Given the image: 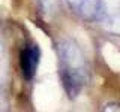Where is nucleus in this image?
<instances>
[{"mask_svg": "<svg viewBox=\"0 0 120 112\" xmlns=\"http://www.w3.org/2000/svg\"><path fill=\"white\" fill-rule=\"evenodd\" d=\"M59 75L69 99H77L89 82V64L81 48L72 40L57 43Z\"/></svg>", "mask_w": 120, "mask_h": 112, "instance_id": "nucleus-1", "label": "nucleus"}, {"mask_svg": "<svg viewBox=\"0 0 120 112\" xmlns=\"http://www.w3.org/2000/svg\"><path fill=\"white\" fill-rule=\"evenodd\" d=\"M65 2L75 15L89 22L101 21L107 9L104 0H65Z\"/></svg>", "mask_w": 120, "mask_h": 112, "instance_id": "nucleus-2", "label": "nucleus"}, {"mask_svg": "<svg viewBox=\"0 0 120 112\" xmlns=\"http://www.w3.org/2000/svg\"><path fill=\"white\" fill-rule=\"evenodd\" d=\"M41 60V49L36 43H29L22 48L20 54V67L26 81H32L36 75Z\"/></svg>", "mask_w": 120, "mask_h": 112, "instance_id": "nucleus-3", "label": "nucleus"}, {"mask_svg": "<svg viewBox=\"0 0 120 112\" xmlns=\"http://www.w3.org/2000/svg\"><path fill=\"white\" fill-rule=\"evenodd\" d=\"M99 22L107 33L120 37V6L107 7Z\"/></svg>", "mask_w": 120, "mask_h": 112, "instance_id": "nucleus-4", "label": "nucleus"}, {"mask_svg": "<svg viewBox=\"0 0 120 112\" xmlns=\"http://www.w3.org/2000/svg\"><path fill=\"white\" fill-rule=\"evenodd\" d=\"M36 7L44 21H51L57 14V0H38Z\"/></svg>", "mask_w": 120, "mask_h": 112, "instance_id": "nucleus-5", "label": "nucleus"}, {"mask_svg": "<svg viewBox=\"0 0 120 112\" xmlns=\"http://www.w3.org/2000/svg\"><path fill=\"white\" fill-rule=\"evenodd\" d=\"M102 111H120V103H114V102L107 103L102 108Z\"/></svg>", "mask_w": 120, "mask_h": 112, "instance_id": "nucleus-6", "label": "nucleus"}, {"mask_svg": "<svg viewBox=\"0 0 120 112\" xmlns=\"http://www.w3.org/2000/svg\"><path fill=\"white\" fill-rule=\"evenodd\" d=\"M0 51H2V45H0Z\"/></svg>", "mask_w": 120, "mask_h": 112, "instance_id": "nucleus-7", "label": "nucleus"}]
</instances>
